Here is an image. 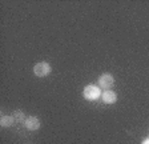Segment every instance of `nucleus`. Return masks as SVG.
I'll return each instance as SVG.
<instances>
[{
    "label": "nucleus",
    "instance_id": "f257e3e1",
    "mask_svg": "<svg viewBox=\"0 0 149 144\" xmlns=\"http://www.w3.org/2000/svg\"><path fill=\"white\" fill-rule=\"evenodd\" d=\"M101 88L97 87L95 84H88L84 87L83 89V96L84 99H87L89 101H93V100H97L99 97H101Z\"/></svg>",
    "mask_w": 149,
    "mask_h": 144
},
{
    "label": "nucleus",
    "instance_id": "0eeeda50",
    "mask_svg": "<svg viewBox=\"0 0 149 144\" xmlns=\"http://www.w3.org/2000/svg\"><path fill=\"white\" fill-rule=\"evenodd\" d=\"M13 119H15L16 123H24L27 117H25V115H24V112H23V111L17 110V111H15V112H13Z\"/></svg>",
    "mask_w": 149,
    "mask_h": 144
},
{
    "label": "nucleus",
    "instance_id": "39448f33",
    "mask_svg": "<svg viewBox=\"0 0 149 144\" xmlns=\"http://www.w3.org/2000/svg\"><path fill=\"white\" fill-rule=\"evenodd\" d=\"M101 100L105 104H113L117 101V95H116V92L111 91V89H107L101 94Z\"/></svg>",
    "mask_w": 149,
    "mask_h": 144
},
{
    "label": "nucleus",
    "instance_id": "6e6552de",
    "mask_svg": "<svg viewBox=\"0 0 149 144\" xmlns=\"http://www.w3.org/2000/svg\"><path fill=\"white\" fill-rule=\"evenodd\" d=\"M141 144H149V138H148V139H145V140H144Z\"/></svg>",
    "mask_w": 149,
    "mask_h": 144
},
{
    "label": "nucleus",
    "instance_id": "7ed1b4c3",
    "mask_svg": "<svg viewBox=\"0 0 149 144\" xmlns=\"http://www.w3.org/2000/svg\"><path fill=\"white\" fill-rule=\"evenodd\" d=\"M97 84L101 89L107 91V89H111L115 84V78L111 75V73H102L100 75V78L97 79Z\"/></svg>",
    "mask_w": 149,
    "mask_h": 144
},
{
    "label": "nucleus",
    "instance_id": "423d86ee",
    "mask_svg": "<svg viewBox=\"0 0 149 144\" xmlns=\"http://www.w3.org/2000/svg\"><path fill=\"white\" fill-rule=\"evenodd\" d=\"M15 119H13V116H8V115H4L1 116V119H0V125H1V128H9V127H12L15 124Z\"/></svg>",
    "mask_w": 149,
    "mask_h": 144
},
{
    "label": "nucleus",
    "instance_id": "f03ea898",
    "mask_svg": "<svg viewBox=\"0 0 149 144\" xmlns=\"http://www.w3.org/2000/svg\"><path fill=\"white\" fill-rule=\"evenodd\" d=\"M51 71H52V67H51L49 63L47 62H40L35 64L33 67V73L37 78H45V76H48L51 73Z\"/></svg>",
    "mask_w": 149,
    "mask_h": 144
},
{
    "label": "nucleus",
    "instance_id": "20e7f679",
    "mask_svg": "<svg viewBox=\"0 0 149 144\" xmlns=\"http://www.w3.org/2000/svg\"><path fill=\"white\" fill-rule=\"evenodd\" d=\"M24 127L28 131H37L40 128V120L36 116H28L24 122Z\"/></svg>",
    "mask_w": 149,
    "mask_h": 144
}]
</instances>
